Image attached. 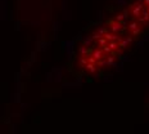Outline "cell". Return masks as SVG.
<instances>
[{"instance_id": "1", "label": "cell", "mask_w": 149, "mask_h": 134, "mask_svg": "<svg viewBox=\"0 0 149 134\" xmlns=\"http://www.w3.org/2000/svg\"><path fill=\"white\" fill-rule=\"evenodd\" d=\"M149 27V0H134L84 40L79 66L95 74L113 65Z\"/></svg>"}]
</instances>
